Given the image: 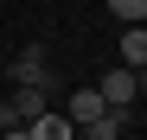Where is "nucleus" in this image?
<instances>
[{"label": "nucleus", "mask_w": 147, "mask_h": 140, "mask_svg": "<svg viewBox=\"0 0 147 140\" xmlns=\"http://www.w3.org/2000/svg\"><path fill=\"white\" fill-rule=\"evenodd\" d=\"M7 77H13V89H45V96H58V77H51V64H45V45H26Z\"/></svg>", "instance_id": "f257e3e1"}, {"label": "nucleus", "mask_w": 147, "mask_h": 140, "mask_svg": "<svg viewBox=\"0 0 147 140\" xmlns=\"http://www.w3.org/2000/svg\"><path fill=\"white\" fill-rule=\"evenodd\" d=\"M96 96H102V108L128 115V102H134V70H128V64H109L102 83H96Z\"/></svg>", "instance_id": "f03ea898"}, {"label": "nucleus", "mask_w": 147, "mask_h": 140, "mask_svg": "<svg viewBox=\"0 0 147 140\" xmlns=\"http://www.w3.org/2000/svg\"><path fill=\"white\" fill-rule=\"evenodd\" d=\"M26 134H32V140H77V127H70V115H58V108H45L38 121H26Z\"/></svg>", "instance_id": "7ed1b4c3"}, {"label": "nucleus", "mask_w": 147, "mask_h": 140, "mask_svg": "<svg viewBox=\"0 0 147 140\" xmlns=\"http://www.w3.org/2000/svg\"><path fill=\"white\" fill-rule=\"evenodd\" d=\"M64 115H70V127H83V121H96V115H102V96H96V83H90V89H70V102H64Z\"/></svg>", "instance_id": "20e7f679"}, {"label": "nucleus", "mask_w": 147, "mask_h": 140, "mask_svg": "<svg viewBox=\"0 0 147 140\" xmlns=\"http://www.w3.org/2000/svg\"><path fill=\"white\" fill-rule=\"evenodd\" d=\"M121 127H128V115H115V108H102L96 121H83V127H77V140H121Z\"/></svg>", "instance_id": "39448f33"}, {"label": "nucleus", "mask_w": 147, "mask_h": 140, "mask_svg": "<svg viewBox=\"0 0 147 140\" xmlns=\"http://www.w3.org/2000/svg\"><path fill=\"white\" fill-rule=\"evenodd\" d=\"M121 64L147 70V26H121Z\"/></svg>", "instance_id": "423d86ee"}, {"label": "nucleus", "mask_w": 147, "mask_h": 140, "mask_svg": "<svg viewBox=\"0 0 147 140\" xmlns=\"http://www.w3.org/2000/svg\"><path fill=\"white\" fill-rule=\"evenodd\" d=\"M13 102H19V121H38V115L51 108V96H45V89H13Z\"/></svg>", "instance_id": "0eeeda50"}, {"label": "nucleus", "mask_w": 147, "mask_h": 140, "mask_svg": "<svg viewBox=\"0 0 147 140\" xmlns=\"http://www.w3.org/2000/svg\"><path fill=\"white\" fill-rule=\"evenodd\" d=\"M109 13L121 26H147V0H109Z\"/></svg>", "instance_id": "6e6552de"}, {"label": "nucleus", "mask_w": 147, "mask_h": 140, "mask_svg": "<svg viewBox=\"0 0 147 140\" xmlns=\"http://www.w3.org/2000/svg\"><path fill=\"white\" fill-rule=\"evenodd\" d=\"M7 127H26V121H19V102H13V96L0 102V134H7Z\"/></svg>", "instance_id": "1a4fd4ad"}, {"label": "nucleus", "mask_w": 147, "mask_h": 140, "mask_svg": "<svg viewBox=\"0 0 147 140\" xmlns=\"http://www.w3.org/2000/svg\"><path fill=\"white\" fill-rule=\"evenodd\" d=\"M0 140H32V134H26V127H7V134H0Z\"/></svg>", "instance_id": "9d476101"}]
</instances>
